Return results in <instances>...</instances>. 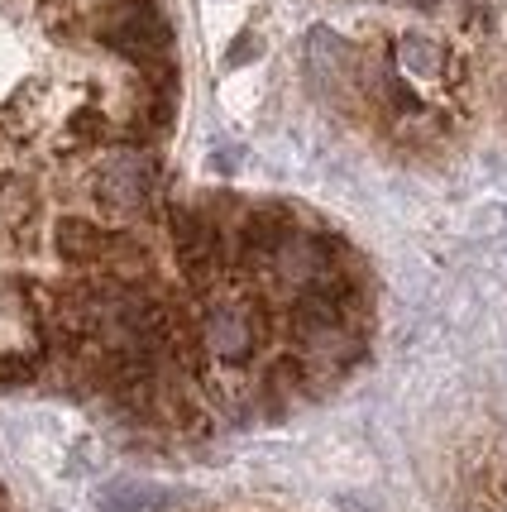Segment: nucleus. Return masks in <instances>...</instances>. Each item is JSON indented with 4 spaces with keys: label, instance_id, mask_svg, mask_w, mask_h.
<instances>
[{
    "label": "nucleus",
    "instance_id": "nucleus-1",
    "mask_svg": "<svg viewBox=\"0 0 507 512\" xmlns=\"http://www.w3.org/2000/svg\"><path fill=\"white\" fill-rule=\"evenodd\" d=\"M197 331L206 355L216 364H244L249 355H259V345L268 340V297L235 288L206 292L197 312Z\"/></svg>",
    "mask_w": 507,
    "mask_h": 512
},
{
    "label": "nucleus",
    "instance_id": "nucleus-2",
    "mask_svg": "<svg viewBox=\"0 0 507 512\" xmlns=\"http://www.w3.org/2000/svg\"><path fill=\"white\" fill-rule=\"evenodd\" d=\"M91 192H96V201H101L111 216H134V211H144L149 197H154V163L139 154L134 144H125V149H115V154L101 163Z\"/></svg>",
    "mask_w": 507,
    "mask_h": 512
},
{
    "label": "nucleus",
    "instance_id": "nucleus-3",
    "mask_svg": "<svg viewBox=\"0 0 507 512\" xmlns=\"http://www.w3.org/2000/svg\"><path fill=\"white\" fill-rule=\"evenodd\" d=\"M120 240H125V230H106V225L87 221V216H63L58 230H53L58 254L77 268H106L111 254L120 249Z\"/></svg>",
    "mask_w": 507,
    "mask_h": 512
},
{
    "label": "nucleus",
    "instance_id": "nucleus-4",
    "mask_svg": "<svg viewBox=\"0 0 507 512\" xmlns=\"http://www.w3.org/2000/svg\"><path fill=\"white\" fill-rule=\"evenodd\" d=\"M101 503H106V512H149V508L173 503V493L154 489V484H111V489L101 493Z\"/></svg>",
    "mask_w": 507,
    "mask_h": 512
},
{
    "label": "nucleus",
    "instance_id": "nucleus-5",
    "mask_svg": "<svg viewBox=\"0 0 507 512\" xmlns=\"http://www.w3.org/2000/svg\"><path fill=\"white\" fill-rule=\"evenodd\" d=\"M397 58L407 63V72H417V77H431V72H441V63H445L441 44H431V39H421V34H407V39L397 44Z\"/></svg>",
    "mask_w": 507,
    "mask_h": 512
},
{
    "label": "nucleus",
    "instance_id": "nucleus-6",
    "mask_svg": "<svg viewBox=\"0 0 507 512\" xmlns=\"http://www.w3.org/2000/svg\"><path fill=\"white\" fill-rule=\"evenodd\" d=\"M39 374V359L20 350H0V383H29Z\"/></svg>",
    "mask_w": 507,
    "mask_h": 512
},
{
    "label": "nucleus",
    "instance_id": "nucleus-7",
    "mask_svg": "<svg viewBox=\"0 0 507 512\" xmlns=\"http://www.w3.org/2000/svg\"><path fill=\"white\" fill-rule=\"evenodd\" d=\"M67 130L77 134V139H101V134H106V115L87 106V111H77L72 120H67Z\"/></svg>",
    "mask_w": 507,
    "mask_h": 512
},
{
    "label": "nucleus",
    "instance_id": "nucleus-8",
    "mask_svg": "<svg viewBox=\"0 0 507 512\" xmlns=\"http://www.w3.org/2000/svg\"><path fill=\"white\" fill-rule=\"evenodd\" d=\"M254 53H259V39H254V34H244V39H235V48H230V67L249 63Z\"/></svg>",
    "mask_w": 507,
    "mask_h": 512
},
{
    "label": "nucleus",
    "instance_id": "nucleus-9",
    "mask_svg": "<svg viewBox=\"0 0 507 512\" xmlns=\"http://www.w3.org/2000/svg\"><path fill=\"white\" fill-rule=\"evenodd\" d=\"M412 5H421V10H431V5H441V0H412Z\"/></svg>",
    "mask_w": 507,
    "mask_h": 512
}]
</instances>
